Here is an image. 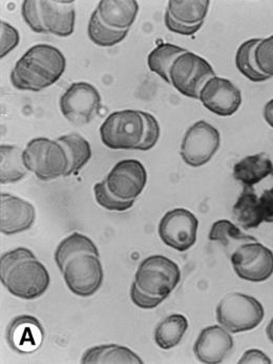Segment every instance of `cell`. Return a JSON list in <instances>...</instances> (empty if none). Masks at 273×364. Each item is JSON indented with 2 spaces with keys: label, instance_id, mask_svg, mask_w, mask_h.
Listing matches in <instances>:
<instances>
[{
  "label": "cell",
  "instance_id": "obj_5",
  "mask_svg": "<svg viewBox=\"0 0 273 364\" xmlns=\"http://www.w3.org/2000/svg\"><path fill=\"white\" fill-rule=\"evenodd\" d=\"M217 321L232 334L257 328L265 317L263 304L255 297L243 293L225 295L215 309Z\"/></svg>",
  "mask_w": 273,
  "mask_h": 364
},
{
  "label": "cell",
  "instance_id": "obj_11",
  "mask_svg": "<svg viewBox=\"0 0 273 364\" xmlns=\"http://www.w3.org/2000/svg\"><path fill=\"white\" fill-rule=\"evenodd\" d=\"M230 262L237 277L247 282H263L273 275V252L259 242L240 245Z\"/></svg>",
  "mask_w": 273,
  "mask_h": 364
},
{
  "label": "cell",
  "instance_id": "obj_35",
  "mask_svg": "<svg viewBox=\"0 0 273 364\" xmlns=\"http://www.w3.org/2000/svg\"><path fill=\"white\" fill-rule=\"evenodd\" d=\"M21 43L18 31L6 21L0 22V58L8 56Z\"/></svg>",
  "mask_w": 273,
  "mask_h": 364
},
{
  "label": "cell",
  "instance_id": "obj_40",
  "mask_svg": "<svg viewBox=\"0 0 273 364\" xmlns=\"http://www.w3.org/2000/svg\"><path fill=\"white\" fill-rule=\"evenodd\" d=\"M240 364H248V363H262V364H272L269 357L261 350H246L244 353L243 356L239 360Z\"/></svg>",
  "mask_w": 273,
  "mask_h": 364
},
{
  "label": "cell",
  "instance_id": "obj_27",
  "mask_svg": "<svg viewBox=\"0 0 273 364\" xmlns=\"http://www.w3.org/2000/svg\"><path fill=\"white\" fill-rule=\"evenodd\" d=\"M186 52V48H183L181 46L171 43H161L149 53L147 57V65L149 70L161 77L164 82L171 85L169 81L171 66L176 58Z\"/></svg>",
  "mask_w": 273,
  "mask_h": 364
},
{
  "label": "cell",
  "instance_id": "obj_14",
  "mask_svg": "<svg viewBox=\"0 0 273 364\" xmlns=\"http://www.w3.org/2000/svg\"><path fill=\"white\" fill-rule=\"evenodd\" d=\"M199 100L213 114L230 117L241 107L242 92L228 79L215 76L202 87Z\"/></svg>",
  "mask_w": 273,
  "mask_h": 364
},
{
  "label": "cell",
  "instance_id": "obj_42",
  "mask_svg": "<svg viewBox=\"0 0 273 364\" xmlns=\"http://www.w3.org/2000/svg\"><path fill=\"white\" fill-rule=\"evenodd\" d=\"M266 334H267L268 339L273 343V318L266 328Z\"/></svg>",
  "mask_w": 273,
  "mask_h": 364
},
{
  "label": "cell",
  "instance_id": "obj_31",
  "mask_svg": "<svg viewBox=\"0 0 273 364\" xmlns=\"http://www.w3.org/2000/svg\"><path fill=\"white\" fill-rule=\"evenodd\" d=\"M87 250H98V248L89 236L79 232L72 233L58 245L55 251L54 257L57 267L60 269L68 257Z\"/></svg>",
  "mask_w": 273,
  "mask_h": 364
},
{
  "label": "cell",
  "instance_id": "obj_43",
  "mask_svg": "<svg viewBox=\"0 0 273 364\" xmlns=\"http://www.w3.org/2000/svg\"><path fill=\"white\" fill-rule=\"evenodd\" d=\"M272 176H273V171H272Z\"/></svg>",
  "mask_w": 273,
  "mask_h": 364
},
{
  "label": "cell",
  "instance_id": "obj_1",
  "mask_svg": "<svg viewBox=\"0 0 273 364\" xmlns=\"http://www.w3.org/2000/svg\"><path fill=\"white\" fill-rule=\"evenodd\" d=\"M0 279L11 294L24 300L43 296L50 282L45 264L23 247L1 255Z\"/></svg>",
  "mask_w": 273,
  "mask_h": 364
},
{
  "label": "cell",
  "instance_id": "obj_24",
  "mask_svg": "<svg viewBox=\"0 0 273 364\" xmlns=\"http://www.w3.org/2000/svg\"><path fill=\"white\" fill-rule=\"evenodd\" d=\"M188 321L182 314H173L158 323L155 330V343L162 350H171L181 343L188 330Z\"/></svg>",
  "mask_w": 273,
  "mask_h": 364
},
{
  "label": "cell",
  "instance_id": "obj_38",
  "mask_svg": "<svg viewBox=\"0 0 273 364\" xmlns=\"http://www.w3.org/2000/svg\"><path fill=\"white\" fill-rule=\"evenodd\" d=\"M164 23L165 26H166L171 32L183 35V36H191V35H195L196 33L199 32L202 26H203V23L193 24V26H191V24L182 23V22L173 18L167 11H165Z\"/></svg>",
  "mask_w": 273,
  "mask_h": 364
},
{
  "label": "cell",
  "instance_id": "obj_12",
  "mask_svg": "<svg viewBox=\"0 0 273 364\" xmlns=\"http://www.w3.org/2000/svg\"><path fill=\"white\" fill-rule=\"evenodd\" d=\"M199 220L185 208H175L161 218L158 233L166 246L185 252L197 242Z\"/></svg>",
  "mask_w": 273,
  "mask_h": 364
},
{
  "label": "cell",
  "instance_id": "obj_2",
  "mask_svg": "<svg viewBox=\"0 0 273 364\" xmlns=\"http://www.w3.org/2000/svg\"><path fill=\"white\" fill-rule=\"evenodd\" d=\"M67 60L56 46L36 44L15 63L11 83L16 90L41 92L57 82L65 74Z\"/></svg>",
  "mask_w": 273,
  "mask_h": 364
},
{
  "label": "cell",
  "instance_id": "obj_26",
  "mask_svg": "<svg viewBox=\"0 0 273 364\" xmlns=\"http://www.w3.org/2000/svg\"><path fill=\"white\" fill-rule=\"evenodd\" d=\"M209 0H171L166 11L176 21L185 24L204 23L209 10Z\"/></svg>",
  "mask_w": 273,
  "mask_h": 364
},
{
  "label": "cell",
  "instance_id": "obj_41",
  "mask_svg": "<svg viewBox=\"0 0 273 364\" xmlns=\"http://www.w3.org/2000/svg\"><path fill=\"white\" fill-rule=\"evenodd\" d=\"M264 120L273 129V99L266 103L263 110Z\"/></svg>",
  "mask_w": 273,
  "mask_h": 364
},
{
  "label": "cell",
  "instance_id": "obj_22",
  "mask_svg": "<svg viewBox=\"0 0 273 364\" xmlns=\"http://www.w3.org/2000/svg\"><path fill=\"white\" fill-rule=\"evenodd\" d=\"M232 215L244 230L257 228L264 222L259 210V196L253 187H244L233 206Z\"/></svg>",
  "mask_w": 273,
  "mask_h": 364
},
{
  "label": "cell",
  "instance_id": "obj_19",
  "mask_svg": "<svg viewBox=\"0 0 273 364\" xmlns=\"http://www.w3.org/2000/svg\"><path fill=\"white\" fill-rule=\"evenodd\" d=\"M101 21L116 30H129L139 13L136 0H101L96 8Z\"/></svg>",
  "mask_w": 273,
  "mask_h": 364
},
{
  "label": "cell",
  "instance_id": "obj_33",
  "mask_svg": "<svg viewBox=\"0 0 273 364\" xmlns=\"http://www.w3.org/2000/svg\"><path fill=\"white\" fill-rule=\"evenodd\" d=\"M255 60L259 72L266 76L273 77V35L262 39L255 50Z\"/></svg>",
  "mask_w": 273,
  "mask_h": 364
},
{
  "label": "cell",
  "instance_id": "obj_17",
  "mask_svg": "<svg viewBox=\"0 0 273 364\" xmlns=\"http://www.w3.org/2000/svg\"><path fill=\"white\" fill-rule=\"evenodd\" d=\"M233 348L230 332L222 326H210L203 328L193 346L198 361L204 364L223 363Z\"/></svg>",
  "mask_w": 273,
  "mask_h": 364
},
{
  "label": "cell",
  "instance_id": "obj_32",
  "mask_svg": "<svg viewBox=\"0 0 273 364\" xmlns=\"http://www.w3.org/2000/svg\"><path fill=\"white\" fill-rule=\"evenodd\" d=\"M94 194L96 202L100 205L102 208L109 211H117V213H123L129 210L135 204V200H124L117 198L109 191L105 180L96 183L94 186Z\"/></svg>",
  "mask_w": 273,
  "mask_h": 364
},
{
  "label": "cell",
  "instance_id": "obj_34",
  "mask_svg": "<svg viewBox=\"0 0 273 364\" xmlns=\"http://www.w3.org/2000/svg\"><path fill=\"white\" fill-rule=\"evenodd\" d=\"M142 116L144 119L145 130L142 143H141L139 150L147 151V150L153 149L157 144L160 138L161 129L159 123H158L155 116L146 112H142Z\"/></svg>",
  "mask_w": 273,
  "mask_h": 364
},
{
  "label": "cell",
  "instance_id": "obj_25",
  "mask_svg": "<svg viewBox=\"0 0 273 364\" xmlns=\"http://www.w3.org/2000/svg\"><path fill=\"white\" fill-rule=\"evenodd\" d=\"M23 161V151L16 145L0 146V183L14 184L28 174Z\"/></svg>",
  "mask_w": 273,
  "mask_h": 364
},
{
  "label": "cell",
  "instance_id": "obj_23",
  "mask_svg": "<svg viewBox=\"0 0 273 364\" xmlns=\"http://www.w3.org/2000/svg\"><path fill=\"white\" fill-rule=\"evenodd\" d=\"M57 141L63 145L70 161V166L65 176H77L91 160V144L87 139L77 132H70L59 136Z\"/></svg>",
  "mask_w": 273,
  "mask_h": 364
},
{
  "label": "cell",
  "instance_id": "obj_3",
  "mask_svg": "<svg viewBox=\"0 0 273 364\" xmlns=\"http://www.w3.org/2000/svg\"><path fill=\"white\" fill-rule=\"evenodd\" d=\"M23 161L26 171L32 172L39 180H57L65 176L70 161L63 145L57 140L35 138L23 150Z\"/></svg>",
  "mask_w": 273,
  "mask_h": 364
},
{
  "label": "cell",
  "instance_id": "obj_15",
  "mask_svg": "<svg viewBox=\"0 0 273 364\" xmlns=\"http://www.w3.org/2000/svg\"><path fill=\"white\" fill-rule=\"evenodd\" d=\"M36 220V209L28 200L10 193L0 196V231L14 235L32 228Z\"/></svg>",
  "mask_w": 273,
  "mask_h": 364
},
{
  "label": "cell",
  "instance_id": "obj_28",
  "mask_svg": "<svg viewBox=\"0 0 273 364\" xmlns=\"http://www.w3.org/2000/svg\"><path fill=\"white\" fill-rule=\"evenodd\" d=\"M261 41V38L246 41L239 46L235 54V66L237 70L251 82H265L270 79V77L259 72L255 60V50Z\"/></svg>",
  "mask_w": 273,
  "mask_h": 364
},
{
  "label": "cell",
  "instance_id": "obj_29",
  "mask_svg": "<svg viewBox=\"0 0 273 364\" xmlns=\"http://www.w3.org/2000/svg\"><path fill=\"white\" fill-rule=\"evenodd\" d=\"M129 32V30H116L105 24L101 21L96 10L92 13L87 24V36L90 41L101 48H111L122 43Z\"/></svg>",
  "mask_w": 273,
  "mask_h": 364
},
{
  "label": "cell",
  "instance_id": "obj_16",
  "mask_svg": "<svg viewBox=\"0 0 273 364\" xmlns=\"http://www.w3.org/2000/svg\"><path fill=\"white\" fill-rule=\"evenodd\" d=\"M45 335V328L36 317L19 315L9 323L6 337L13 350L19 354H31L43 346Z\"/></svg>",
  "mask_w": 273,
  "mask_h": 364
},
{
  "label": "cell",
  "instance_id": "obj_9",
  "mask_svg": "<svg viewBox=\"0 0 273 364\" xmlns=\"http://www.w3.org/2000/svg\"><path fill=\"white\" fill-rule=\"evenodd\" d=\"M102 98L94 85L85 81L72 83L59 101L61 114L76 127L91 123L100 112Z\"/></svg>",
  "mask_w": 273,
  "mask_h": 364
},
{
  "label": "cell",
  "instance_id": "obj_18",
  "mask_svg": "<svg viewBox=\"0 0 273 364\" xmlns=\"http://www.w3.org/2000/svg\"><path fill=\"white\" fill-rule=\"evenodd\" d=\"M46 34L68 37L74 33L76 11L74 1L38 0Z\"/></svg>",
  "mask_w": 273,
  "mask_h": 364
},
{
  "label": "cell",
  "instance_id": "obj_20",
  "mask_svg": "<svg viewBox=\"0 0 273 364\" xmlns=\"http://www.w3.org/2000/svg\"><path fill=\"white\" fill-rule=\"evenodd\" d=\"M273 164L265 154L245 156L233 166L232 176L244 187H253L272 173Z\"/></svg>",
  "mask_w": 273,
  "mask_h": 364
},
{
  "label": "cell",
  "instance_id": "obj_4",
  "mask_svg": "<svg viewBox=\"0 0 273 364\" xmlns=\"http://www.w3.org/2000/svg\"><path fill=\"white\" fill-rule=\"evenodd\" d=\"M59 270L73 294L90 297L96 294L105 280L99 250L81 251L68 258Z\"/></svg>",
  "mask_w": 273,
  "mask_h": 364
},
{
  "label": "cell",
  "instance_id": "obj_37",
  "mask_svg": "<svg viewBox=\"0 0 273 364\" xmlns=\"http://www.w3.org/2000/svg\"><path fill=\"white\" fill-rule=\"evenodd\" d=\"M131 299L136 306L143 310H153L165 300L162 297L154 296V295L141 290L136 282H134L131 287Z\"/></svg>",
  "mask_w": 273,
  "mask_h": 364
},
{
  "label": "cell",
  "instance_id": "obj_39",
  "mask_svg": "<svg viewBox=\"0 0 273 364\" xmlns=\"http://www.w3.org/2000/svg\"><path fill=\"white\" fill-rule=\"evenodd\" d=\"M259 203L264 222L273 223V187L261 194Z\"/></svg>",
  "mask_w": 273,
  "mask_h": 364
},
{
  "label": "cell",
  "instance_id": "obj_13",
  "mask_svg": "<svg viewBox=\"0 0 273 364\" xmlns=\"http://www.w3.org/2000/svg\"><path fill=\"white\" fill-rule=\"evenodd\" d=\"M105 180L117 198L136 200L146 186L147 171L142 163L129 159L117 163Z\"/></svg>",
  "mask_w": 273,
  "mask_h": 364
},
{
  "label": "cell",
  "instance_id": "obj_30",
  "mask_svg": "<svg viewBox=\"0 0 273 364\" xmlns=\"http://www.w3.org/2000/svg\"><path fill=\"white\" fill-rule=\"evenodd\" d=\"M208 238L213 242L223 245L225 248L232 247V244H245V242H257L253 236L245 235L237 225L228 220H220L213 223L209 231Z\"/></svg>",
  "mask_w": 273,
  "mask_h": 364
},
{
  "label": "cell",
  "instance_id": "obj_6",
  "mask_svg": "<svg viewBox=\"0 0 273 364\" xmlns=\"http://www.w3.org/2000/svg\"><path fill=\"white\" fill-rule=\"evenodd\" d=\"M144 130L142 110H118L101 125V141L109 149L139 150Z\"/></svg>",
  "mask_w": 273,
  "mask_h": 364
},
{
  "label": "cell",
  "instance_id": "obj_8",
  "mask_svg": "<svg viewBox=\"0 0 273 364\" xmlns=\"http://www.w3.org/2000/svg\"><path fill=\"white\" fill-rule=\"evenodd\" d=\"M215 76L210 63L189 50L176 58L169 70L171 85L183 96L195 100L199 99L205 83Z\"/></svg>",
  "mask_w": 273,
  "mask_h": 364
},
{
  "label": "cell",
  "instance_id": "obj_21",
  "mask_svg": "<svg viewBox=\"0 0 273 364\" xmlns=\"http://www.w3.org/2000/svg\"><path fill=\"white\" fill-rule=\"evenodd\" d=\"M83 364L127 363L142 364L135 352L119 344H102L85 350L81 358Z\"/></svg>",
  "mask_w": 273,
  "mask_h": 364
},
{
  "label": "cell",
  "instance_id": "obj_36",
  "mask_svg": "<svg viewBox=\"0 0 273 364\" xmlns=\"http://www.w3.org/2000/svg\"><path fill=\"white\" fill-rule=\"evenodd\" d=\"M21 15L24 22L30 26L33 32L46 34L37 0H24L21 6Z\"/></svg>",
  "mask_w": 273,
  "mask_h": 364
},
{
  "label": "cell",
  "instance_id": "obj_10",
  "mask_svg": "<svg viewBox=\"0 0 273 364\" xmlns=\"http://www.w3.org/2000/svg\"><path fill=\"white\" fill-rule=\"evenodd\" d=\"M220 145L219 130L206 121H198L185 132L180 154L188 166L197 168L204 166L213 159Z\"/></svg>",
  "mask_w": 273,
  "mask_h": 364
},
{
  "label": "cell",
  "instance_id": "obj_7",
  "mask_svg": "<svg viewBox=\"0 0 273 364\" xmlns=\"http://www.w3.org/2000/svg\"><path fill=\"white\" fill-rule=\"evenodd\" d=\"M181 280V270L173 260L163 255L145 258L135 275L139 288L154 296L166 299Z\"/></svg>",
  "mask_w": 273,
  "mask_h": 364
}]
</instances>
